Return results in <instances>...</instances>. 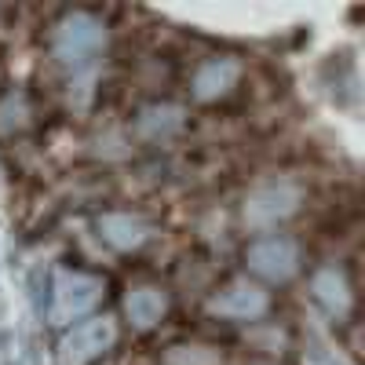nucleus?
Wrapping results in <instances>:
<instances>
[{"label": "nucleus", "mask_w": 365, "mask_h": 365, "mask_svg": "<svg viewBox=\"0 0 365 365\" xmlns=\"http://www.w3.org/2000/svg\"><path fill=\"white\" fill-rule=\"evenodd\" d=\"M303 205V190L292 179H267L259 187H252L245 194V208H241V220L252 230H270L285 223L289 216H296V208Z\"/></svg>", "instance_id": "7ed1b4c3"}, {"label": "nucleus", "mask_w": 365, "mask_h": 365, "mask_svg": "<svg viewBox=\"0 0 365 365\" xmlns=\"http://www.w3.org/2000/svg\"><path fill=\"white\" fill-rule=\"evenodd\" d=\"M270 311V296L263 285L249 282V278H237L227 289H220L216 296L208 299V314L227 318V322H259Z\"/></svg>", "instance_id": "423d86ee"}, {"label": "nucleus", "mask_w": 365, "mask_h": 365, "mask_svg": "<svg viewBox=\"0 0 365 365\" xmlns=\"http://www.w3.org/2000/svg\"><path fill=\"white\" fill-rule=\"evenodd\" d=\"M237 77H241L237 58H227V55L223 58H208V63H201L197 73H194V96L201 103H212V99L227 96V91L237 84Z\"/></svg>", "instance_id": "1a4fd4ad"}, {"label": "nucleus", "mask_w": 365, "mask_h": 365, "mask_svg": "<svg viewBox=\"0 0 365 365\" xmlns=\"http://www.w3.org/2000/svg\"><path fill=\"white\" fill-rule=\"evenodd\" d=\"M106 48V22L96 19L91 11H70L58 19L55 34H51V55L58 58L63 66L88 70Z\"/></svg>", "instance_id": "f257e3e1"}, {"label": "nucleus", "mask_w": 365, "mask_h": 365, "mask_svg": "<svg viewBox=\"0 0 365 365\" xmlns=\"http://www.w3.org/2000/svg\"><path fill=\"white\" fill-rule=\"evenodd\" d=\"M168 311V296L158 285H139L125 296V314L135 329H154Z\"/></svg>", "instance_id": "9b49d317"}, {"label": "nucleus", "mask_w": 365, "mask_h": 365, "mask_svg": "<svg viewBox=\"0 0 365 365\" xmlns=\"http://www.w3.org/2000/svg\"><path fill=\"white\" fill-rule=\"evenodd\" d=\"M182 120H187V110H182V106H175V103H154V106H146L135 117V132H139V139L158 143V139L175 135L182 128Z\"/></svg>", "instance_id": "9d476101"}, {"label": "nucleus", "mask_w": 365, "mask_h": 365, "mask_svg": "<svg viewBox=\"0 0 365 365\" xmlns=\"http://www.w3.org/2000/svg\"><path fill=\"white\" fill-rule=\"evenodd\" d=\"M245 263L256 278L282 285V282H292L299 270V245L292 237H259L245 249Z\"/></svg>", "instance_id": "39448f33"}, {"label": "nucleus", "mask_w": 365, "mask_h": 365, "mask_svg": "<svg viewBox=\"0 0 365 365\" xmlns=\"http://www.w3.org/2000/svg\"><path fill=\"white\" fill-rule=\"evenodd\" d=\"M161 365H220V351H212L205 344H175L168 347Z\"/></svg>", "instance_id": "f8f14e48"}, {"label": "nucleus", "mask_w": 365, "mask_h": 365, "mask_svg": "<svg viewBox=\"0 0 365 365\" xmlns=\"http://www.w3.org/2000/svg\"><path fill=\"white\" fill-rule=\"evenodd\" d=\"M311 292H314V299L322 303L332 318H347V314H351L354 296H351V285H347V274H344L340 267H322V270H314Z\"/></svg>", "instance_id": "6e6552de"}, {"label": "nucleus", "mask_w": 365, "mask_h": 365, "mask_svg": "<svg viewBox=\"0 0 365 365\" xmlns=\"http://www.w3.org/2000/svg\"><path fill=\"white\" fill-rule=\"evenodd\" d=\"M113 344H117V322L113 318H106V314L84 318L63 332V340L55 347V365H91Z\"/></svg>", "instance_id": "20e7f679"}, {"label": "nucleus", "mask_w": 365, "mask_h": 365, "mask_svg": "<svg viewBox=\"0 0 365 365\" xmlns=\"http://www.w3.org/2000/svg\"><path fill=\"white\" fill-rule=\"evenodd\" d=\"M8 311H11V299L4 289V263H0V329H8Z\"/></svg>", "instance_id": "ddd939ff"}, {"label": "nucleus", "mask_w": 365, "mask_h": 365, "mask_svg": "<svg viewBox=\"0 0 365 365\" xmlns=\"http://www.w3.org/2000/svg\"><path fill=\"white\" fill-rule=\"evenodd\" d=\"M311 365H344V361H340L336 354H322V358L314 354V358H311Z\"/></svg>", "instance_id": "4468645a"}, {"label": "nucleus", "mask_w": 365, "mask_h": 365, "mask_svg": "<svg viewBox=\"0 0 365 365\" xmlns=\"http://www.w3.org/2000/svg\"><path fill=\"white\" fill-rule=\"evenodd\" d=\"M99 234H103V241L110 249L135 252L154 237V227H150L143 216H135V212H106V216H99Z\"/></svg>", "instance_id": "0eeeda50"}, {"label": "nucleus", "mask_w": 365, "mask_h": 365, "mask_svg": "<svg viewBox=\"0 0 365 365\" xmlns=\"http://www.w3.org/2000/svg\"><path fill=\"white\" fill-rule=\"evenodd\" d=\"M106 296V282L96 278V274H84V270H58L55 282H51V307L48 318L51 325H73L84 322L91 311L99 307V299Z\"/></svg>", "instance_id": "f03ea898"}]
</instances>
